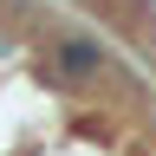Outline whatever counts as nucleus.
<instances>
[{"label": "nucleus", "mask_w": 156, "mask_h": 156, "mask_svg": "<svg viewBox=\"0 0 156 156\" xmlns=\"http://www.w3.org/2000/svg\"><path fill=\"white\" fill-rule=\"evenodd\" d=\"M52 72L65 78V85H98V78H111V46L91 39L85 26H65L52 39Z\"/></svg>", "instance_id": "obj_1"}]
</instances>
